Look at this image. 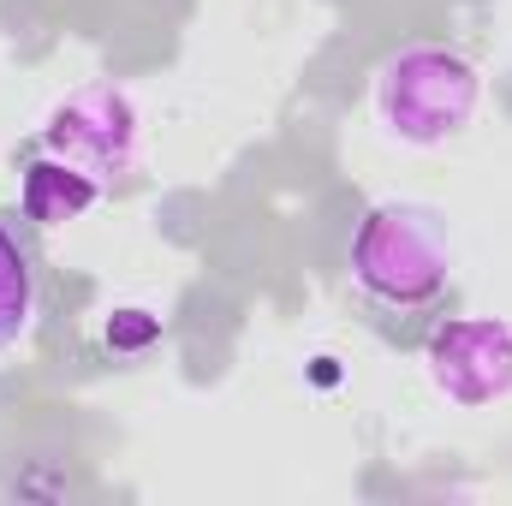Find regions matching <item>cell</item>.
Segmentation results:
<instances>
[{
  "label": "cell",
  "mask_w": 512,
  "mask_h": 506,
  "mask_svg": "<svg viewBox=\"0 0 512 506\" xmlns=\"http://www.w3.org/2000/svg\"><path fill=\"white\" fill-rule=\"evenodd\" d=\"M447 268L453 251L441 239V221L429 209L411 203H382L364 215L358 239H352V274L370 298H382L393 310H423L447 292Z\"/></svg>",
  "instance_id": "obj_1"
},
{
  "label": "cell",
  "mask_w": 512,
  "mask_h": 506,
  "mask_svg": "<svg viewBox=\"0 0 512 506\" xmlns=\"http://www.w3.org/2000/svg\"><path fill=\"white\" fill-rule=\"evenodd\" d=\"M382 120L405 143H441L477 114V72L453 48H405L382 72Z\"/></svg>",
  "instance_id": "obj_2"
},
{
  "label": "cell",
  "mask_w": 512,
  "mask_h": 506,
  "mask_svg": "<svg viewBox=\"0 0 512 506\" xmlns=\"http://www.w3.org/2000/svg\"><path fill=\"white\" fill-rule=\"evenodd\" d=\"M131 149H137V114H131V96L114 84L78 90L48 120V155L84 167L90 179H120L131 167Z\"/></svg>",
  "instance_id": "obj_3"
},
{
  "label": "cell",
  "mask_w": 512,
  "mask_h": 506,
  "mask_svg": "<svg viewBox=\"0 0 512 506\" xmlns=\"http://www.w3.org/2000/svg\"><path fill=\"white\" fill-rule=\"evenodd\" d=\"M429 376L459 405H495L512 393V328L495 316H465L435 328Z\"/></svg>",
  "instance_id": "obj_4"
},
{
  "label": "cell",
  "mask_w": 512,
  "mask_h": 506,
  "mask_svg": "<svg viewBox=\"0 0 512 506\" xmlns=\"http://www.w3.org/2000/svg\"><path fill=\"white\" fill-rule=\"evenodd\" d=\"M96 197H102V179H90L84 167H72L60 155H42L24 173V215L42 221V227H60L72 215H84Z\"/></svg>",
  "instance_id": "obj_5"
},
{
  "label": "cell",
  "mask_w": 512,
  "mask_h": 506,
  "mask_svg": "<svg viewBox=\"0 0 512 506\" xmlns=\"http://www.w3.org/2000/svg\"><path fill=\"white\" fill-rule=\"evenodd\" d=\"M30 304H36L30 262L18 251V239L0 227V346H12V340L30 328Z\"/></svg>",
  "instance_id": "obj_6"
},
{
  "label": "cell",
  "mask_w": 512,
  "mask_h": 506,
  "mask_svg": "<svg viewBox=\"0 0 512 506\" xmlns=\"http://www.w3.org/2000/svg\"><path fill=\"white\" fill-rule=\"evenodd\" d=\"M155 334H161V322L149 310H114V322H108V346L114 352H143Z\"/></svg>",
  "instance_id": "obj_7"
}]
</instances>
